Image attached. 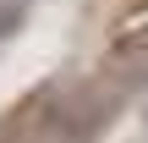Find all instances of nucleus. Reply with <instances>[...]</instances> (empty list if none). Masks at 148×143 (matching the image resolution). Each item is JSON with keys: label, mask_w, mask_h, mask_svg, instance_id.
I'll use <instances>...</instances> for the list:
<instances>
[{"label": "nucleus", "mask_w": 148, "mask_h": 143, "mask_svg": "<svg viewBox=\"0 0 148 143\" xmlns=\"http://www.w3.org/2000/svg\"><path fill=\"white\" fill-rule=\"evenodd\" d=\"M115 61H132V77H148V33L126 39V44L115 50Z\"/></svg>", "instance_id": "obj_1"}, {"label": "nucleus", "mask_w": 148, "mask_h": 143, "mask_svg": "<svg viewBox=\"0 0 148 143\" xmlns=\"http://www.w3.org/2000/svg\"><path fill=\"white\" fill-rule=\"evenodd\" d=\"M27 11H33V0H0V39H11L27 22Z\"/></svg>", "instance_id": "obj_2"}]
</instances>
